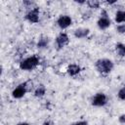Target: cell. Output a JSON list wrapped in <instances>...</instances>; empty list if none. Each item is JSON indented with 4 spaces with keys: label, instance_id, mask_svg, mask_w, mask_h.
<instances>
[{
    "label": "cell",
    "instance_id": "20",
    "mask_svg": "<svg viewBox=\"0 0 125 125\" xmlns=\"http://www.w3.org/2000/svg\"><path fill=\"white\" fill-rule=\"evenodd\" d=\"M74 125H88V122L87 121H79V122H76Z\"/></svg>",
    "mask_w": 125,
    "mask_h": 125
},
{
    "label": "cell",
    "instance_id": "4",
    "mask_svg": "<svg viewBox=\"0 0 125 125\" xmlns=\"http://www.w3.org/2000/svg\"><path fill=\"white\" fill-rule=\"evenodd\" d=\"M25 20L31 23H37L39 21V8L34 7L29 10L25 15Z\"/></svg>",
    "mask_w": 125,
    "mask_h": 125
},
{
    "label": "cell",
    "instance_id": "8",
    "mask_svg": "<svg viewBox=\"0 0 125 125\" xmlns=\"http://www.w3.org/2000/svg\"><path fill=\"white\" fill-rule=\"evenodd\" d=\"M89 33H90V29H89V28H82V27L75 29L74 32H73L74 36H75L76 38H78V39L86 38Z\"/></svg>",
    "mask_w": 125,
    "mask_h": 125
},
{
    "label": "cell",
    "instance_id": "3",
    "mask_svg": "<svg viewBox=\"0 0 125 125\" xmlns=\"http://www.w3.org/2000/svg\"><path fill=\"white\" fill-rule=\"evenodd\" d=\"M38 64H39V58L34 55L22 60L20 62V68L22 70H32Z\"/></svg>",
    "mask_w": 125,
    "mask_h": 125
},
{
    "label": "cell",
    "instance_id": "5",
    "mask_svg": "<svg viewBox=\"0 0 125 125\" xmlns=\"http://www.w3.org/2000/svg\"><path fill=\"white\" fill-rule=\"evenodd\" d=\"M106 103H107V98L104 93H98L92 99V105L94 106H104Z\"/></svg>",
    "mask_w": 125,
    "mask_h": 125
},
{
    "label": "cell",
    "instance_id": "1",
    "mask_svg": "<svg viewBox=\"0 0 125 125\" xmlns=\"http://www.w3.org/2000/svg\"><path fill=\"white\" fill-rule=\"evenodd\" d=\"M95 66L100 73L107 74L112 70L113 62H112V61H110L108 59H100L95 62Z\"/></svg>",
    "mask_w": 125,
    "mask_h": 125
},
{
    "label": "cell",
    "instance_id": "9",
    "mask_svg": "<svg viewBox=\"0 0 125 125\" xmlns=\"http://www.w3.org/2000/svg\"><path fill=\"white\" fill-rule=\"evenodd\" d=\"M110 23H111V21H110V20L108 18H102L101 17L98 20V21H97V25H98V27L100 29H106V28H108Z\"/></svg>",
    "mask_w": 125,
    "mask_h": 125
},
{
    "label": "cell",
    "instance_id": "22",
    "mask_svg": "<svg viewBox=\"0 0 125 125\" xmlns=\"http://www.w3.org/2000/svg\"><path fill=\"white\" fill-rule=\"evenodd\" d=\"M17 125H30V124L27 123V122H20V123H18Z\"/></svg>",
    "mask_w": 125,
    "mask_h": 125
},
{
    "label": "cell",
    "instance_id": "21",
    "mask_svg": "<svg viewBox=\"0 0 125 125\" xmlns=\"http://www.w3.org/2000/svg\"><path fill=\"white\" fill-rule=\"evenodd\" d=\"M43 125H52V122L49 121V120H47V121H45V122L43 123Z\"/></svg>",
    "mask_w": 125,
    "mask_h": 125
},
{
    "label": "cell",
    "instance_id": "17",
    "mask_svg": "<svg viewBox=\"0 0 125 125\" xmlns=\"http://www.w3.org/2000/svg\"><path fill=\"white\" fill-rule=\"evenodd\" d=\"M116 31H117L119 34H123V33H125V23H121V24L117 25V27H116Z\"/></svg>",
    "mask_w": 125,
    "mask_h": 125
},
{
    "label": "cell",
    "instance_id": "10",
    "mask_svg": "<svg viewBox=\"0 0 125 125\" xmlns=\"http://www.w3.org/2000/svg\"><path fill=\"white\" fill-rule=\"evenodd\" d=\"M66 71H67L68 75H70V76H75V75H77V74L81 71V68H80V66H79L78 64L71 63V64H69V65L67 66Z\"/></svg>",
    "mask_w": 125,
    "mask_h": 125
},
{
    "label": "cell",
    "instance_id": "18",
    "mask_svg": "<svg viewBox=\"0 0 125 125\" xmlns=\"http://www.w3.org/2000/svg\"><path fill=\"white\" fill-rule=\"evenodd\" d=\"M23 5L26 7V8H28V9H33L32 8V6L34 5V3L33 2H31V1H23Z\"/></svg>",
    "mask_w": 125,
    "mask_h": 125
},
{
    "label": "cell",
    "instance_id": "11",
    "mask_svg": "<svg viewBox=\"0 0 125 125\" xmlns=\"http://www.w3.org/2000/svg\"><path fill=\"white\" fill-rule=\"evenodd\" d=\"M46 94V88L44 85H39L35 90H34V96L36 98H42Z\"/></svg>",
    "mask_w": 125,
    "mask_h": 125
},
{
    "label": "cell",
    "instance_id": "13",
    "mask_svg": "<svg viewBox=\"0 0 125 125\" xmlns=\"http://www.w3.org/2000/svg\"><path fill=\"white\" fill-rule=\"evenodd\" d=\"M115 21L117 23L125 22V11H117L115 14Z\"/></svg>",
    "mask_w": 125,
    "mask_h": 125
},
{
    "label": "cell",
    "instance_id": "15",
    "mask_svg": "<svg viewBox=\"0 0 125 125\" xmlns=\"http://www.w3.org/2000/svg\"><path fill=\"white\" fill-rule=\"evenodd\" d=\"M87 4H88L89 8L95 9V10L100 7V2L98 0H89V1H87Z\"/></svg>",
    "mask_w": 125,
    "mask_h": 125
},
{
    "label": "cell",
    "instance_id": "16",
    "mask_svg": "<svg viewBox=\"0 0 125 125\" xmlns=\"http://www.w3.org/2000/svg\"><path fill=\"white\" fill-rule=\"evenodd\" d=\"M117 97H118L120 100L125 101V87L121 88V89L118 91V93H117Z\"/></svg>",
    "mask_w": 125,
    "mask_h": 125
},
{
    "label": "cell",
    "instance_id": "19",
    "mask_svg": "<svg viewBox=\"0 0 125 125\" xmlns=\"http://www.w3.org/2000/svg\"><path fill=\"white\" fill-rule=\"evenodd\" d=\"M118 121H119L120 123H122V124H125V113L121 114V115L118 117Z\"/></svg>",
    "mask_w": 125,
    "mask_h": 125
},
{
    "label": "cell",
    "instance_id": "7",
    "mask_svg": "<svg viewBox=\"0 0 125 125\" xmlns=\"http://www.w3.org/2000/svg\"><path fill=\"white\" fill-rule=\"evenodd\" d=\"M68 42H69V38L65 32H61L56 38V43H57V46L59 49L63 48L65 45L68 44Z\"/></svg>",
    "mask_w": 125,
    "mask_h": 125
},
{
    "label": "cell",
    "instance_id": "14",
    "mask_svg": "<svg viewBox=\"0 0 125 125\" xmlns=\"http://www.w3.org/2000/svg\"><path fill=\"white\" fill-rule=\"evenodd\" d=\"M49 44V39L48 37H41L38 42H37V47L38 48H46Z\"/></svg>",
    "mask_w": 125,
    "mask_h": 125
},
{
    "label": "cell",
    "instance_id": "6",
    "mask_svg": "<svg viewBox=\"0 0 125 125\" xmlns=\"http://www.w3.org/2000/svg\"><path fill=\"white\" fill-rule=\"evenodd\" d=\"M57 23H58V25H59L60 28L65 29V28H67L68 26L71 25V23H72V19H71L69 16L62 15V16L59 17V19H58V21H57Z\"/></svg>",
    "mask_w": 125,
    "mask_h": 125
},
{
    "label": "cell",
    "instance_id": "2",
    "mask_svg": "<svg viewBox=\"0 0 125 125\" xmlns=\"http://www.w3.org/2000/svg\"><path fill=\"white\" fill-rule=\"evenodd\" d=\"M32 88V82L30 81H26L23 83H21L18 87H16L13 91H12V96L15 99H21L22 98L30 89Z\"/></svg>",
    "mask_w": 125,
    "mask_h": 125
},
{
    "label": "cell",
    "instance_id": "12",
    "mask_svg": "<svg viewBox=\"0 0 125 125\" xmlns=\"http://www.w3.org/2000/svg\"><path fill=\"white\" fill-rule=\"evenodd\" d=\"M115 51H116V54L122 58L125 56V44L123 43H117L115 45Z\"/></svg>",
    "mask_w": 125,
    "mask_h": 125
}]
</instances>
